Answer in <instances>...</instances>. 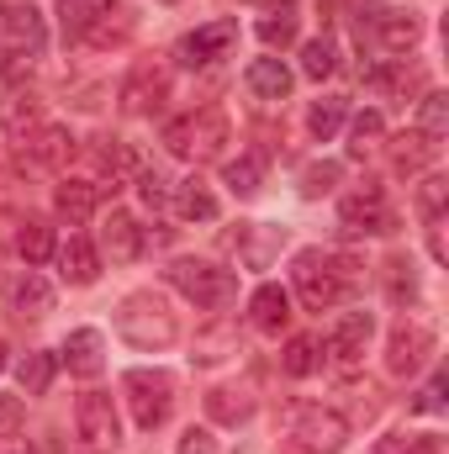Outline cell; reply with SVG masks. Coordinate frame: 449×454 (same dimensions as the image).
<instances>
[{
    "label": "cell",
    "mask_w": 449,
    "mask_h": 454,
    "mask_svg": "<svg viewBox=\"0 0 449 454\" xmlns=\"http://www.w3.org/2000/svg\"><path fill=\"white\" fill-rule=\"evenodd\" d=\"M349 280H354V264L338 259V254L302 248L291 259V286H296V296H302L307 312H334L338 301H343V291H349Z\"/></svg>",
    "instance_id": "1"
},
{
    "label": "cell",
    "mask_w": 449,
    "mask_h": 454,
    "mask_svg": "<svg viewBox=\"0 0 449 454\" xmlns=\"http://www.w3.org/2000/svg\"><path fill=\"white\" fill-rule=\"evenodd\" d=\"M116 333L132 343V348H143V354H159V348H169V343L180 339V317L169 312L164 296L132 291V296H122V307H116Z\"/></svg>",
    "instance_id": "2"
},
{
    "label": "cell",
    "mask_w": 449,
    "mask_h": 454,
    "mask_svg": "<svg viewBox=\"0 0 449 454\" xmlns=\"http://www.w3.org/2000/svg\"><path fill=\"white\" fill-rule=\"evenodd\" d=\"M227 143H232V127L217 106H201V112H185L175 121H164V148L175 159H191V164H207L217 159Z\"/></svg>",
    "instance_id": "3"
},
{
    "label": "cell",
    "mask_w": 449,
    "mask_h": 454,
    "mask_svg": "<svg viewBox=\"0 0 449 454\" xmlns=\"http://www.w3.org/2000/svg\"><path fill=\"white\" fill-rule=\"evenodd\" d=\"M164 275H169V286H175L185 301H196V307H207V312H217V307H227V301L238 296V275L223 270V264H207V259H175Z\"/></svg>",
    "instance_id": "4"
},
{
    "label": "cell",
    "mask_w": 449,
    "mask_h": 454,
    "mask_svg": "<svg viewBox=\"0 0 449 454\" xmlns=\"http://www.w3.org/2000/svg\"><path fill=\"white\" fill-rule=\"evenodd\" d=\"M122 396H127V407H132V423H138L143 434H154V428L169 423L175 380H169L164 370H127V375H122Z\"/></svg>",
    "instance_id": "5"
},
{
    "label": "cell",
    "mask_w": 449,
    "mask_h": 454,
    "mask_svg": "<svg viewBox=\"0 0 449 454\" xmlns=\"http://www.w3.org/2000/svg\"><path fill=\"white\" fill-rule=\"evenodd\" d=\"M286 439L296 454H338L349 444V418L334 407H296Z\"/></svg>",
    "instance_id": "6"
},
{
    "label": "cell",
    "mask_w": 449,
    "mask_h": 454,
    "mask_svg": "<svg viewBox=\"0 0 449 454\" xmlns=\"http://www.w3.org/2000/svg\"><path fill=\"white\" fill-rule=\"evenodd\" d=\"M434 348H439V333H434L429 317H402V323L391 328V339H386V370H391L397 380H413V375L434 359Z\"/></svg>",
    "instance_id": "7"
},
{
    "label": "cell",
    "mask_w": 449,
    "mask_h": 454,
    "mask_svg": "<svg viewBox=\"0 0 449 454\" xmlns=\"http://www.w3.org/2000/svg\"><path fill=\"white\" fill-rule=\"evenodd\" d=\"M338 223H343V232H365V238H375V232H391L397 227V212H391V201H386V191L381 185H359V191H349L343 201H338Z\"/></svg>",
    "instance_id": "8"
},
{
    "label": "cell",
    "mask_w": 449,
    "mask_h": 454,
    "mask_svg": "<svg viewBox=\"0 0 449 454\" xmlns=\"http://www.w3.org/2000/svg\"><path fill=\"white\" fill-rule=\"evenodd\" d=\"M0 27H5V53H11V69H21V59L32 64V59L48 48V21H43V11H37V5H5Z\"/></svg>",
    "instance_id": "9"
},
{
    "label": "cell",
    "mask_w": 449,
    "mask_h": 454,
    "mask_svg": "<svg viewBox=\"0 0 449 454\" xmlns=\"http://www.w3.org/2000/svg\"><path fill=\"white\" fill-rule=\"evenodd\" d=\"M164 96H169V74H164V64H154V59L132 64V69H127V80H122V90H116V101H122V112H127V116L159 112V106H164Z\"/></svg>",
    "instance_id": "10"
},
{
    "label": "cell",
    "mask_w": 449,
    "mask_h": 454,
    "mask_svg": "<svg viewBox=\"0 0 449 454\" xmlns=\"http://www.w3.org/2000/svg\"><path fill=\"white\" fill-rule=\"evenodd\" d=\"M75 428L91 450H116L122 444V423H116V407L106 391H80L75 402Z\"/></svg>",
    "instance_id": "11"
},
{
    "label": "cell",
    "mask_w": 449,
    "mask_h": 454,
    "mask_svg": "<svg viewBox=\"0 0 449 454\" xmlns=\"http://www.w3.org/2000/svg\"><path fill=\"white\" fill-rule=\"evenodd\" d=\"M232 43H238V21H207V27H196V32H185V37L175 43V59H180L185 69H207V64L227 59Z\"/></svg>",
    "instance_id": "12"
},
{
    "label": "cell",
    "mask_w": 449,
    "mask_h": 454,
    "mask_svg": "<svg viewBox=\"0 0 449 454\" xmlns=\"http://www.w3.org/2000/svg\"><path fill=\"white\" fill-rule=\"evenodd\" d=\"M21 153H27L37 169H53V175H59V169H69V164H75V153H80V137H75L69 127H53V121H43V127H37L27 143H21Z\"/></svg>",
    "instance_id": "13"
},
{
    "label": "cell",
    "mask_w": 449,
    "mask_h": 454,
    "mask_svg": "<svg viewBox=\"0 0 449 454\" xmlns=\"http://www.w3.org/2000/svg\"><path fill=\"white\" fill-rule=\"evenodd\" d=\"M227 248H238V259L248 270H270V259L286 248V227L275 223H243L238 232H227Z\"/></svg>",
    "instance_id": "14"
},
{
    "label": "cell",
    "mask_w": 449,
    "mask_h": 454,
    "mask_svg": "<svg viewBox=\"0 0 449 454\" xmlns=\"http://www.w3.org/2000/svg\"><path fill=\"white\" fill-rule=\"evenodd\" d=\"M370 339H375V317H370V312H343V317L334 323V333H328V354L349 370V364L365 359Z\"/></svg>",
    "instance_id": "15"
},
{
    "label": "cell",
    "mask_w": 449,
    "mask_h": 454,
    "mask_svg": "<svg viewBox=\"0 0 449 454\" xmlns=\"http://www.w3.org/2000/svg\"><path fill=\"white\" fill-rule=\"evenodd\" d=\"M291 317H296V312H291V291H286V286L264 280V286L248 296V323H254L259 333H270V339H275V333H286V328H291Z\"/></svg>",
    "instance_id": "16"
},
{
    "label": "cell",
    "mask_w": 449,
    "mask_h": 454,
    "mask_svg": "<svg viewBox=\"0 0 449 454\" xmlns=\"http://www.w3.org/2000/svg\"><path fill=\"white\" fill-rule=\"evenodd\" d=\"M370 37L386 48V53H413L423 43V16L418 11H381L370 21Z\"/></svg>",
    "instance_id": "17"
},
{
    "label": "cell",
    "mask_w": 449,
    "mask_h": 454,
    "mask_svg": "<svg viewBox=\"0 0 449 454\" xmlns=\"http://www.w3.org/2000/svg\"><path fill=\"white\" fill-rule=\"evenodd\" d=\"M101 196H106V185H101V180H64V185L53 191V212H59L69 227H85L91 217H96Z\"/></svg>",
    "instance_id": "18"
},
{
    "label": "cell",
    "mask_w": 449,
    "mask_h": 454,
    "mask_svg": "<svg viewBox=\"0 0 449 454\" xmlns=\"http://www.w3.org/2000/svg\"><path fill=\"white\" fill-rule=\"evenodd\" d=\"M64 364H69V375H80V380H96L101 370H106V339L96 333V328H75L69 339H64Z\"/></svg>",
    "instance_id": "19"
},
{
    "label": "cell",
    "mask_w": 449,
    "mask_h": 454,
    "mask_svg": "<svg viewBox=\"0 0 449 454\" xmlns=\"http://www.w3.org/2000/svg\"><path fill=\"white\" fill-rule=\"evenodd\" d=\"M53 259H59V275L69 280V286H96L101 280V248L91 243V238H69L64 248H53Z\"/></svg>",
    "instance_id": "20"
},
{
    "label": "cell",
    "mask_w": 449,
    "mask_h": 454,
    "mask_svg": "<svg viewBox=\"0 0 449 454\" xmlns=\"http://www.w3.org/2000/svg\"><path fill=\"white\" fill-rule=\"evenodd\" d=\"M5 301H11V312H16V317H48V312H53V286L27 264V270L5 286Z\"/></svg>",
    "instance_id": "21"
},
{
    "label": "cell",
    "mask_w": 449,
    "mask_h": 454,
    "mask_svg": "<svg viewBox=\"0 0 449 454\" xmlns=\"http://www.w3.org/2000/svg\"><path fill=\"white\" fill-rule=\"evenodd\" d=\"M254 32H259L264 48H291L296 32H302V0H270L264 16L254 21Z\"/></svg>",
    "instance_id": "22"
},
{
    "label": "cell",
    "mask_w": 449,
    "mask_h": 454,
    "mask_svg": "<svg viewBox=\"0 0 449 454\" xmlns=\"http://www.w3.org/2000/svg\"><path fill=\"white\" fill-rule=\"evenodd\" d=\"M207 418L217 428H238L254 418V386H212L207 391Z\"/></svg>",
    "instance_id": "23"
},
{
    "label": "cell",
    "mask_w": 449,
    "mask_h": 454,
    "mask_svg": "<svg viewBox=\"0 0 449 454\" xmlns=\"http://www.w3.org/2000/svg\"><path fill=\"white\" fill-rule=\"evenodd\" d=\"M101 254H112V264H132L143 254V227L132 212H112L101 227Z\"/></svg>",
    "instance_id": "24"
},
{
    "label": "cell",
    "mask_w": 449,
    "mask_h": 454,
    "mask_svg": "<svg viewBox=\"0 0 449 454\" xmlns=\"http://www.w3.org/2000/svg\"><path fill=\"white\" fill-rule=\"evenodd\" d=\"M0 127H5L16 143H27V137L43 127V101H37L32 90H16V96H5V101H0Z\"/></svg>",
    "instance_id": "25"
},
{
    "label": "cell",
    "mask_w": 449,
    "mask_h": 454,
    "mask_svg": "<svg viewBox=\"0 0 449 454\" xmlns=\"http://www.w3.org/2000/svg\"><path fill=\"white\" fill-rule=\"evenodd\" d=\"M169 201H175V212L185 217V223H217V196H212V185L207 180H180L175 191H169Z\"/></svg>",
    "instance_id": "26"
},
{
    "label": "cell",
    "mask_w": 449,
    "mask_h": 454,
    "mask_svg": "<svg viewBox=\"0 0 449 454\" xmlns=\"http://www.w3.org/2000/svg\"><path fill=\"white\" fill-rule=\"evenodd\" d=\"M243 80H248V90H254L259 101H286V96H291V69H286L280 59H254Z\"/></svg>",
    "instance_id": "27"
},
{
    "label": "cell",
    "mask_w": 449,
    "mask_h": 454,
    "mask_svg": "<svg viewBox=\"0 0 449 454\" xmlns=\"http://www.w3.org/2000/svg\"><path fill=\"white\" fill-rule=\"evenodd\" d=\"M391 159H397V169H402V175H418L423 164H434V159H439V137H429V132H418V127H413V132H402V137L391 143Z\"/></svg>",
    "instance_id": "28"
},
{
    "label": "cell",
    "mask_w": 449,
    "mask_h": 454,
    "mask_svg": "<svg viewBox=\"0 0 449 454\" xmlns=\"http://www.w3.org/2000/svg\"><path fill=\"white\" fill-rule=\"evenodd\" d=\"M223 185L238 196V201H254L259 191H264V164L254 159V153H243V159H232L223 169Z\"/></svg>",
    "instance_id": "29"
},
{
    "label": "cell",
    "mask_w": 449,
    "mask_h": 454,
    "mask_svg": "<svg viewBox=\"0 0 449 454\" xmlns=\"http://www.w3.org/2000/svg\"><path fill=\"white\" fill-rule=\"evenodd\" d=\"M53 227L43 223V217H27V223L16 227V254L27 259V264H43V259H53Z\"/></svg>",
    "instance_id": "30"
},
{
    "label": "cell",
    "mask_w": 449,
    "mask_h": 454,
    "mask_svg": "<svg viewBox=\"0 0 449 454\" xmlns=\"http://www.w3.org/2000/svg\"><path fill=\"white\" fill-rule=\"evenodd\" d=\"M343 121H349V101H343V96H323V101H312V112H307V132H312L318 143H328Z\"/></svg>",
    "instance_id": "31"
},
{
    "label": "cell",
    "mask_w": 449,
    "mask_h": 454,
    "mask_svg": "<svg viewBox=\"0 0 449 454\" xmlns=\"http://www.w3.org/2000/svg\"><path fill=\"white\" fill-rule=\"evenodd\" d=\"M386 301H391V307L418 301V275H413V259H407V254L386 259Z\"/></svg>",
    "instance_id": "32"
},
{
    "label": "cell",
    "mask_w": 449,
    "mask_h": 454,
    "mask_svg": "<svg viewBox=\"0 0 449 454\" xmlns=\"http://www.w3.org/2000/svg\"><path fill=\"white\" fill-rule=\"evenodd\" d=\"M96 164L112 175V191H116V180H127V175H138V153L122 143V137H101L96 143Z\"/></svg>",
    "instance_id": "33"
},
{
    "label": "cell",
    "mask_w": 449,
    "mask_h": 454,
    "mask_svg": "<svg viewBox=\"0 0 449 454\" xmlns=\"http://www.w3.org/2000/svg\"><path fill=\"white\" fill-rule=\"evenodd\" d=\"M318 364H323V343L318 339H291L286 343V354H280V370H286L291 380H307Z\"/></svg>",
    "instance_id": "34"
},
{
    "label": "cell",
    "mask_w": 449,
    "mask_h": 454,
    "mask_svg": "<svg viewBox=\"0 0 449 454\" xmlns=\"http://www.w3.org/2000/svg\"><path fill=\"white\" fill-rule=\"evenodd\" d=\"M338 69V48L328 37H312V43H302V74L307 80H328Z\"/></svg>",
    "instance_id": "35"
},
{
    "label": "cell",
    "mask_w": 449,
    "mask_h": 454,
    "mask_svg": "<svg viewBox=\"0 0 449 454\" xmlns=\"http://www.w3.org/2000/svg\"><path fill=\"white\" fill-rule=\"evenodd\" d=\"M381 132H386L381 112H359L354 121H349V159H365V153L381 143Z\"/></svg>",
    "instance_id": "36"
},
{
    "label": "cell",
    "mask_w": 449,
    "mask_h": 454,
    "mask_svg": "<svg viewBox=\"0 0 449 454\" xmlns=\"http://www.w3.org/2000/svg\"><path fill=\"white\" fill-rule=\"evenodd\" d=\"M338 180H343V164L338 159H318V164H307L302 169V196L307 201H318V196H328Z\"/></svg>",
    "instance_id": "37"
},
{
    "label": "cell",
    "mask_w": 449,
    "mask_h": 454,
    "mask_svg": "<svg viewBox=\"0 0 449 454\" xmlns=\"http://www.w3.org/2000/svg\"><path fill=\"white\" fill-rule=\"evenodd\" d=\"M16 380H21L27 396H43V391L53 386V354H27V359L16 364Z\"/></svg>",
    "instance_id": "38"
},
{
    "label": "cell",
    "mask_w": 449,
    "mask_h": 454,
    "mask_svg": "<svg viewBox=\"0 0 449 454\" xmlns=\"http://www.w3.org/2000/svg\"><path fill=\"white\" fill-rule=\"evenodd\" d=\"M418 132H429V137H445L449 132V96L445 90H429L418 101Z\"/></svg>",
    "instance_id": "39"
},
{
    "label": "cell",
    "mask_w": 449,
    "mask_h": 454,
    "mask_svg": "<svg viewBox=\"0 0 449 454\" xmlns=\"http://www.w3.org/2000/svg\"><path fill=\"white\" fill-rule=\"evenodd\" d=\"M445 201H449V180L445 175H429V180L418 185V212H423V217H445Z\"/></svg>",
    "instance_id": "40"
},
{
    "label": "cell",
    "mask_w": 449,
    "mask_h": 454,
    "mask_svg": "<svg viewBox=\"0 0 449 454\" xmlns=\"http://www.w3.org/2000/svg\"><path fill=\"white\" fill-rule=\"evenodd\" d=\"M138 196H143L148 212H164V207H169V180L154 175V169H138Z\"/></svg>",
    "instance_id": "41"
},
{
    "label": "cell",
    "mask_w": 449,
    "mask_h": 454,
    "mask_svg": "<svg viewBox=\"0 0 449 454\" xmlns=\"http://www.w3.org/2000/svg\"><path fill=\"white\" fill-rule=\"evenodd\" d=\"M381 454H439V439L434 434H402V439H386Z\"/></svg>",
    "instance_id": "42"
},
{
    "label": "cell",
    "mask_w": 449,
    "mask_h": 454,
    "mask_svg": "<svg viewBox=\"0 0 449 454\" xmlns=\"http://www.w3.org/2000/svg\"><path fill=\"white\" fill-rule=\"evenodd\" d=\"M175 454H217V434H212V428H185L180 444H175Z\"/></svg>",
    "instance_id": "43"
},
{
    "label": "cell",
    "mask_w": 449,
    "mask_h": 454,
    "mask_svg": "<svg viewBox=\"0 0 449 454\" xmlns=\"http://www.w3.org/2000/svg\"><path fill=\"white\" fill-rule=\"evenodd\" d=\"M413 412H429V418H434V412H445V375H434V380L413 396Z\"/></svg>",
    "instance_id": "44"
},
{
    "label": "cell",
    "mask_w": 449,
    "mask_h": 454,
    "mask_svg": "<svg viewBox=\"0 0 449 454\" xmlns=\"http://www.w3.org/2000/svg\"><path fill=\"white\" fill-rule=\"evenodd\" d=\"M429 223V254H434V264H445L449 259V243H445V217H423Z\"/></svg>",
    "instance_id": "45"
},
{
    "label": "cell",
    "mask_w": 449,
    "mask_h": 454,
    "mask_svg": "<svg viewBox=\"0 0 449 454\" xmlns=\"http://www.w3.org/2000/svg\"><path fill=\"white\" fill-rule=\"evenodd\" d=\"M227 333L223 328H217V333H207V339H201V354H196V364H212V359H223V348H227Z\"/></svg>",
    "instance_id": "46"
},
{
    "label": "cell",
    "mask_w": 449,
    "mask_h": 454,
    "mask_svg": "<svg viewBox=\"0 0 449 454\" xmlns=\"http://www.w3.org/2000/svg\"><path fill=\"white\" fill-rule=\"evenodd\" d=\"M21 418V396H0V428H16Z\"/></svg>",
    "instance_id": "47"
},
{
    "label": "cell",
    "mask_w": 449,
    "mask_h": 454,
    "mask_svg": "<svg viewBox=\"0 0 449 454\" xmlns=\"http://www.w3.org/2000/svg\"><path fill=\"white\" fill-rule=\"evenodd\" d=\"M0 454H37L27 439H0Z\"/></svg>",
    "instance_id": "48"
},
{
    "label": "cell",
    "mask_w": 449,
    "mask_h": 454,
    "mask_svg": "<svg viewBox=\"0 0 449 454\" xmlns=\"http://www.w3.org/2000/svg\"><path fill=\"white\" fill-rule=\"evenodd\" d=\"M5 364H11V359H5V343H0V370H5Z\"/></svg>",
    "instance_id": "49"
},
{
    "label": "cell",
    "mask_w": 449,
    "mask_h": 454,
    "mask_svg": "<svg viewBox=\"0 0 449 454\" xmlns=\"http://www.w3.org/2000/svg\"><path fill=\"white\" fill-rule=\"evenodd\" d=\"M164 5H175V0H164Z\"/></svg>",
    "instance_id": "50"
},
{
    "label": "cell",
    "mask_w": 449,
    "mask_h": 454,
    "mask_svg": "<svg viewBox=\"0 0 449 454\" xmlns=\"http://www.w3.org/2000/svg\"><path fill=\"white\" fill-rule=\"evenodd\" d=\"M64 5H69V0H64Z\"/></svg>",
    "instance_id": "51"
}]
</instances>
